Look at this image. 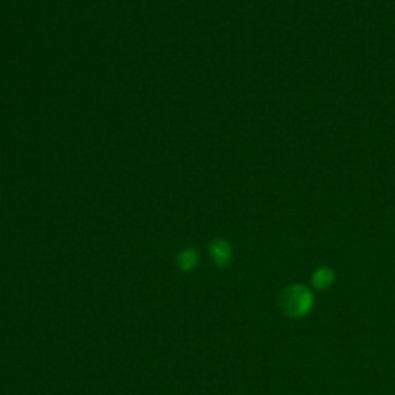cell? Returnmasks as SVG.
Listing matches in <instances>:
<instances>
[{
  "label": "cell",
  "mask_w": 395,
  "mask_h": 395,
  "mask_svg": "<svg viewBox=\"0 0 395 395\" xmlns=\"http://www.w3.org/2000/svg\"><path fill=\"white\" fill-rule=\"evenodd\" d=\"M313 306V295L303 284L287 286L280 295V308L287 317L300 318L309 313Z\"/></svg>",
  "instance_id": "6da1fadb"
},
{
  "label": "cell",
  "mask_w": 395,
  "mask_h": 395,
  "mask_svg": "<svg viewBox=\"0 0 395 395\" xmlns=\"http://www.w3.org/2000/svg\"><path fill=\"white\" fill-rule=\"evenodd\" d=\"M334 283V272L327 268H320L312 275V286L318 290H325Z\"/></svg>",
  "instance_id": "7a4b0ae2"
}]
</instances>
